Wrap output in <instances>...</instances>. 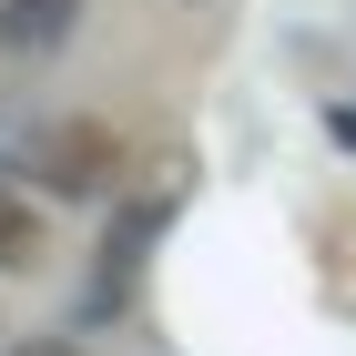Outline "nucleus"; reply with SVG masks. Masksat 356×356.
Here are the masks:
<instances>
[{"label":"nucleus","mask_w":356,"mask_h":356,"mask_svg":"<svg viewBox=\"0 0 356 356\" xmlns=\"http://www.w3.org/2000/svg\"><path fill=\"white\" fill-rule=\"evenodd\" d=\"M21 356H72V346H21Z\"/></svg>","instance_id":"4"},{"label":"nucleus","mask_w":356,"mask_h":356,"mask_svg":"<svg viewBox=\"0 0 356 356\" xmlns=\"http://www.w3.org/2000/svg\"><path fill=\"white\" fill-rule=\"evenodd\" d=\"M21 163L41 173V193L92 204V193L122 184V133H112V122H92V112H61V122H41V133L21 143Z\"/></svg>","instance_id":"1"},{"label":"nucleus","mask_w":356,"mask_h":356,"mask_svg":"<svg viewBox=\"0 0 356 356\" xmlns=\"http://www.w3.org/2000/svg\"><path fill=\"white\" fill-rule=\"evenodd\" d=\"M31 254H41V214H31V193L0 184V275H21Z\"/></svg>","instance_id":"3"},{"label":"nucleus","mask_w":356,"mask_h":356,"mask_svg":"<svg viewBox=\"0 0 356 356\" xmlns=\"http://www.w3.org/2000/svg\"><path fill=\"white\" fill-rule=\"evenodd\" d=\"M72 21H82V0H0V51H61L72 41Z\"/></svg>","instance_id":"2"}]
</instances>
